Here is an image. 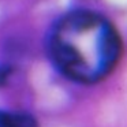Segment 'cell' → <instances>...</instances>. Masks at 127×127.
<instances>
[{"instance_id": "cell-2", "label": "cell", "mask_w": 127, "mask_h": 127, "mask_svg": "<svg viewBox=\"0 0 127 127\" xmlns=\"http://www.w3.org/2000/svg\"><path fill=\"white\" fill-rule=\"evenodd\" d=\"M0 127H38L33 116L23 112L0 111Z\"/></svg>"}, {"instance_id": "cell-1", "label": "cell", "mask_w": 127, "mask_h": 127, "mask_svg": "<svg viewBox=\"0 0 127 127\" xmlns=\"http://www.w3.org/2000/svg\"><path fill=\"white\" fill-rule=\"evenodd\" d=\"M47 52L53 66L78 83H96L112 72L122 56L115 26L93 11H72L48 33Z\"/></svg>"}, {"instance_id": "cell-3", "label": "cell", "mask_w": 127, "mask_h": 127, "mask_svg": "<svg viewBox=\"0 0 127 127\" xmlns=\"http://www.w3.org/2000/svg\"><path fill=\"white\" fill-rule=\"evenodd\" d=\"M11 67L7 64H0V85H4L7 82V79L11 75Z\"/></svg>"}]
</instances>
